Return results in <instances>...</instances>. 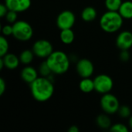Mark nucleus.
<instances>
[{"mask_svg":"<svg viewBox=\"0 0 132 132\" xmlns=\"http://www.w3.org/2000/svg\"><path fill=\"white\" fill-rule=\"evenodd\" d=\"M5 4L9 10L19 13L26 12L30 8L32 0H5Z\"/></svg>","mask_w":132,"mask_h":132,"instance_id":"9d476101","label":"nucleus"},{"mask_svg":"<svg viewBox=\"0 0 132 132\" xmlns=\"http://www.w3.org/2000/svg\"><path fill=\"white\" fill-rule=\"evenodd\" d=\"M12 36L15 39L21 42L30 40L33 36V29L32 26L25 20H17L12 24Z\"/></svg>","mask_w":132,"mask_h":132,"instance_id":"20e7f679","label":"nucleus"},{"mask_svg":"<svg viewBox=\"0 0 132 132\" xmlns=\"http://www.w3.org/2000/svg\"><path fill=\"white\" fill-rule=\"evenodd\" d=\"M56 26L62 30L66 29H72L76 22L75 14L70 10L62 11L56 17Z\"/></svg>","mask_w":132,"mask_h":132,"instance_id":"6e6552de","label":"nucleus"},{"mask_svg":"<svg viewBox=\"0 0 132 132\" xmlns=\"http://www.w3.org/2000/svg\"><path fill=\"white\" fill-rule=\"evenodd\" d=\"M100 104L103 111L108 114H114L118 113L121 106L118 97L111 93H107L102 95Z\"/></svg>","mask_w":132,"mask_h":132,"instance_id":"39448f33","label":"nucleus"},{"mask_svg":"<svg viewBox=\"0 0 132 132\" xmlns=\"http://www.w3.org/2000/svg\"><path fill=\"white\" fill-rule=\"evenodd\" d=\"M2 57L5 63V67H6L9 70H15L16 69L19 63H20V60L19 57H18L16 55L13 53H7Z\"/></svg>","mask_w":132,"mask_h":132,"instance_id":"ddd939ff","label":"nucleus"},{"mask_svg":"<svg viewBox=\"0 0 132 132\" xmlns=\"http://www.w3.org/2000/svg\"><path fill=\"white\" fill-rule=\"evenodd\" d=\"M29 85L31 94L38 102H46L53 95L54 85L49 77L40 76Z\"/></svg>","mask_w":132,"mask_h":132,"instance_id":"f257e3e1","label":"nucleus"},{"mask_svg":"<svg viewBox=\"0 0 132 132\" xmlns=\"http://www.w3.org/2000/svg\"><path fill=\"white\" fill-rule=\"evenodd\" d=\"M5 19L8 23L12 25L18 20V12H16L15 11L9 10L5 16Z\"/></svg>","mask_w":132,"mask_h":132,"instance_id":"b1692460","label":"nucleus"},{"mask_svg":"<svg viewBox=\"0 0 132 132\" xmlns=\"http://www.w3.org/2000/svg\"><path fill=\"white\" fill-rule=\"evenodd\" d=\"M94 90L99 94H104L110 93L114 87L112 78L107 74H99L94 79Z\"/></svg>","mask_w":132,"mask_h":132,"instance_id":"0eeeda50","label":"nucleus"},{"mask_svg":"<svg viewBox=\"0 0 132 132\" xmlns=\"http://www.w3.org/2000/svg\"><path fill=\"white\" fill-rule=\"evenodd\" d=\"M122 2V0H105L104 4L108 10L118 12Z\"/></svg>","mask_w":132,"mask_h":132,"instance_id":"aec40b11","label":"nucleus"},{"mask_svg":"<svg viewBox=\"0 0 132 132\" xmlns=\"http://www.w3.org/2000/svg\"><path fill=\"white\" fill-rule=\"evenodd\" d=\"M79 128L76 125H73V126H70L69 128H68V131L69 132H78L79 131Z\"/></svg>","mask_w":132,"mask_h":132,"instance_id":"c756f323","label":"nucleus"},{"mask_svg":"<svg viewBox=\"0 0 132 132\" xmlns=\"http://www.w3.org/2000/svg\"><path fill=\"white\" fill-rule=\"evenodd\" d=\"M76 70L81 78L90 77L94 72V66L90 60L83 58L77 63Z\"/></svg>","mask_w":132,"mask_h":132,"instance_id":"1a4fd4ad","label":"nucleus"},{"mask_svg":"<svg viewBox=\"0 0 132 132\" xmlns=\"http://www.w3.org/2000/svg\"><path fill=\"white\" fill-rule=\"evenodd\" d=\"M20 75L22 80L29 84H32L35 80L39 77L37 70L34 67L29 65H26V67L22 68Z\"/></svg>","mask_w":132,"mask_h":132,"instance_id":"f8f14e48","label":"nucleus"},{"mask_svg":"<svg viewBox=\"0 0 132 132\" xmlns=\"http://www.w3.org/2000/svg\"><path fill=\"white\" fill-rule=\"evenodd\" d=\"M110 131L114 132H128V128L122 123H117L111 125Z\"/></svg>","mask_w":132,"mask_h":132,"instance_id":"393cba45","label":"nucleus"},{"mask_svg":"<svg viewBox=\"0 0 132 132\" xmlns=\"http://www.w3.org/2000/svg\"><path fill=\"white\" fill-rule=\"evenodd\" d=\"M96 123L97 126L102 129H108L111 128L112 124L111 120L108 115V114H102L97 117L96 118Z\"/></svg>","mask_w":132,"mask_h":132,"instance_id":"a211bd4d","label":"nucleus"},{"mask_svg":"<svg viewBox=\"0 0 132 132\" xmlns=\"http://www.w3.org/2000/svg\"><path fill=\"white\" fill-rule=\"evenodd\" d=\"M79 88L80 90L85 94L91 93L94 90V82L90 77L82 78L79 83Z\"/></svg>","mask_w":132,"mask_h":132,"instance_id":"dca6fc26","label":"nucleus"},{"mask_svg":"<svg viewBox=\"0 0 132 132\" xmlns=\"http://www.w3.org/2000/svg\"><path fill=\"white\" fill-rule=\"evenodd\" d=\"M119 57H120V60H121V61H123V62L128 61V60H130V57H131V54H130L128 50H121V53H120Z\"/></svg>","mask_w":132,"mask_h":132,"instance_id":"bb28decb","label":"nucleus"},{"mask_svg":"<svg viewBox=\"0 0 132 132\" xmlns=\"http://www.w3.org/2000/svg\"><path fill=\"white\" fill-rule=\"evenodd\" d=\"M97 10L92 6H87L81 12V18L86 22H93L97 18Z\"/></svg>","mask_w":132,"mask_h":132,"instance_id":"4468645a","label":"nucleus"},{"mask_svg":"<svg viewBox=\"0 0 132 132\" xmlns=\"http://www.w3.org/2000/svg\"><path fill=\"white\" fill-rule=\"evenodd\" d=\"M116 46L121 50H130L132 47V32L128 30L121 32L116 38Z\"/></svg>","mask_w":132,"mask_h":132,"instance_id":"9b49d317","label":"nucleus"},{"mask_svg":"<svg viewBox=\"0 0 132 132\" xmlns=\"http://www.w3.org/2000/svg\"><path fill=\"white\" fill-rule=\"evenodd\" d=\"M8 11H9V9L7 8V6L5 5V3L0 5V16L2 18L5 16V15L8 12Z\"/></svg>","mask_w":132,"mask_h":132,"instance_id":"cd10ccee","label":"nucleus"},{"mask_svg":"<svg viewBox=\"0 0 132 132\" xmlns=\"http://www.w3.org/2000/svg\"><path fill=\"white\" fill-rule=\"evenodd\" d=\"M9 44L6 37L4 36H0V56H4L8 53Z\"/></svg>","mask_w":132,"mask_h":132,"instance_id":"4be33fe9","label":"nucleus"},{"mask_svg":"<svg viewBox=\"0 0 132 132\" xmlns=\"http://www.w3.org/2000/svg\"><path fill=\"white\" fill-rule=\"evenodd\" d=\"M118 113L119 116L122 118H128L131 116V110L127 105L120 106Z\"/></svg>","mask_w":132,"mask_h":132,"instance_id":"5701e85b","label":"nucleus"},{"mask_svg":"<svg viewBox=\"0 0 132 132\" xmlns=\"http://www.w3.org/2000/svg\"><path fill=\"white\" fill-rule=\"evenodd\" d=\"M99 23L103 31L108 33H114L121 29L124 19L118 11L108 10L101 16Z\"/></svg>","mask_w":132,"mask_h":132,"instance_id":"7ed1b4c3","label":"nucleus"},{"mask_svg":"<svg viewBox=\"0 0 132 132\" xmlns=\"http://www.w3.org/2000/svg\"><path fill=\"white\" fill-rule=\"evenodd\" d=\"M5 89H6V84H5V81L1 78L0 79V96H2L5 91Z\"/></svg>","mask_w":132,"mask_h":132,"instance_id":"c85d7f7f","label":"nucleus"},{"mask_svg":"<svg viewBox=\"0 0 132 132\" xmlns=\"http://www.w3.org/2000/svg\"><path fill=\"white\" fill-rule=\"evenodd\" d=\"M46 61L53 74L61 75L67 73L70 69V58L61 50L53 51L46 59Z\"/></svg>","mask_w":132,"mask_h":132,"instance_id":"f03ea898","label":"nucleus"},{"mask_svg":"<svg viewBox=\"0 0 132 132\" xmlns=\"http://www.w3.org/2000/svg\"><path fill=\"white\" fill-rule=\"evenodd\" d=\"M34 56H36L32 50H24L22 51L19 57L21 63L24 65H29L33 61Z\"/></svg>","mask_w":132,"mask_h":132,"instance_id":"6ab92c4d","label":"nucleus"},{"mask_svg":"<svg viewBox=\"0 0 132 132\" xmlns=\"http://www.w3.org/2000/svg\"><path fill=\"white\" fill-rule=\"evenodd\" d=\"M128 124H129V126L130 128L132 129V115L129 118V121H128Z\"/></svg>","mask_w":132,"mask_h":132,"instance_id":"2f4dec72","label":"nucleus"},{"mask_svg":"<svg viewBox=\"0 0 132 132\" xmlns=\"http://www.w3.org/2000/svg\"><path fill=\"white\" fill-rule=\"evenodd\" d=\"M5 67V63H4V60L2 59V57L0 58V70H2Z\"/></svg>","mask_w":132,"mask_h":132,"instance_id":"7c9ffc66","label":"nucleus"},{"mask_svg":"<svg viewBox=\"0 0 132 132\" xmlns=\"http://www.w3.org/2000/svg\"><path fill=\"white\" fill-rule=\"evenodd\" d=\"M32 50L36 56L40 59H46L53 52V47L49 40L41 39L33 43Z\"/></svg>","mask_w":132,"mask_h":132,"instance_id":"423d86ee","label":"nucleus"},{"mask_svg":"<svg viewBox=\"0 0 132 132\" xmlns=\"http://www.w3.org/2000/svg\"><path fill=\"white\" fill-rule=\"evenodd\" d=\"M12 32H13V28H12V24H6L5 26H2V36H12Z\"/></svg>","mask_w":132,"mask_h":132,"instance_id":"a878e982","label":"nucleus"},{"mask_svg":"<svg viewBox=\"0 0 132 132\" xmlns=\"http://www.w3.org/2000/svg\"><path fill=\"white\" fill-rule=\"evenodd\" d=\"M60 41L66 45H70L73 43L75 39V34L72 29H62L60 33Z\"/></svg>","mask_w":132,"mask_h":132,"instance_id":"f3484780","label":"nucleus"},{"mask_svg":"<svg viewBox=\"0 0 132 132\" xmlns=\"http://www.w3.org/2000/svg\"><path fill=\"white\" fill-rule=\"evenodd\" d=\"M118 12L124 19H132V1H125L122 2Z\"/></svg>","mask_w":132,"mask_h":132,"instance_id":"2eb2a0df","label":"nucleus"},{"mask_svg":"<svg viewBox=\"0 0 132 132\" xmlns=\"http://www.w3.org/2000/svg\"><path fill=\"white\" fill-rule=\"evenodd\" d=\"M39 73L40 74L41 77H49L53 73L46 60L40 63L39 67Z\"/></svg>","mask_w":132,"mask_h":132,"instance_id":"412c9836","label":"nucleus"}]
</instances>
